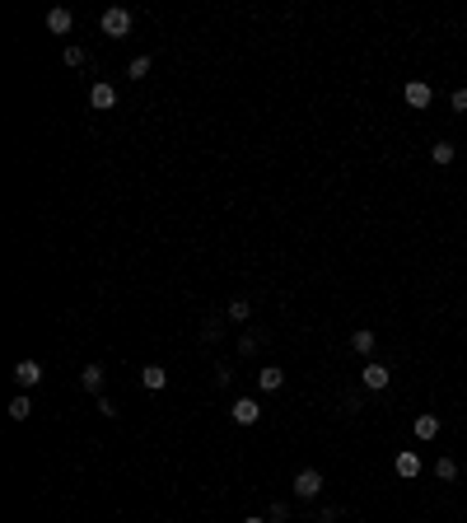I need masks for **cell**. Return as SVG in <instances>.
I'll return each instance as SVG.
<instances>
[{"label":"cell","mask_w":467,"mask_h":523,"mask_svg":"<svg viewBox=\"0 0 467 523\" xmlns=\"http://www.w3.org/2000/svg\"><path fill=\"white\" fill-rule=\"evenodd\" d=\"M99 28H103L108 38H126V33H131V10H122V5H112V10H103Z\"/></svg>","instance_id":"obj_1"},{"label":"cell","mask_w":467,"mask_h":523,"mask_svg":"<svg viewBox=\"0 0 467 523\" xmlns=\"http://www.w3.org/2000/svg\"><path fill=\"white\" fill-rule=\"evenodd\" d=\"M323 486H327V481H323V472H318V468H304L300 477H295V495H300V500H318Z\"/></svg>","instance_id":"obj_2"},{"label":"cell","mask_w":467,"mask_h":523,"mask_svg":"<svg viewBox=\"0 0 467 523\" xmlns=\"http://www.w3.org/2000/svg\"><path fill=\"white\" fill-rule=\"evenodd\" d=\"M402 99H407V108H430L434 89L425 84V79H407V84H402Z\"/></svg>","instance_id":"obj_3"},{"label":"cell","mask_w":467,"mask_h":523,"mask_svg":"<svg viewBox=\"0 0 467 523\" xmlns=\"http://www.w3.org/2000/svg\"><path fill=\"white\" fill-rule=\"evenodd\" d=\"M360 379H365L369 392H383V388H388V379H392V369L378 365V360H365V374H360Z\"/></svg>","instance_id":"obj_4"},{"label":"cell","mask_w":467,"mask_h":523,"mask_svg":"<svg viewBox=\"0 0 467 523\" xmlns=\"http://www.w3.org/2000/svg\"><path fill=\"white\" fill-rule=\"evenodd\" d=\"M392 472H397V477H421V453H416V448H402L397 458H392Z\"/></svg>","instance_id":"obj_5"},{"label":"cell","mask_w":467,"mask_h":523,"mask_svg":"<svg viewBox=\"0 0 467 523\" xmlns=\"http://www.w3.org/2000/svg\"><path fill=\"white\" fill-rule=\"evenodd\" d=\"M14 383H19V388H38V383H43V365H38V360H19V365H14Z\"/></svg>","instance_id":"obj_6"},{"label":"cell","mask_w":467,"mask_h":523,"mask_svg":"<svg viewBox=\"0 0 467 523\" xmlns=\"http://www.w3.org/2000/svg\"><path fill=\"white\" fill-rule=\"evenodd\" d=\"M229 416H234L238 425H257V421H262V407H257L253 397H238V402L229 407Z\"/></svg>","instance_id":"obj_7"},{"label":"cell","mask_w":467,"mask_h":523,"mask_svg":"<svg viewBox=\"0 0 467 523\" xmlns=\"http://www.w3.org/2000/svg\"><path fill=\"white\" fill-rule=\"evenodd\" d=\"M47 28H52L56 38H66L70 28H75V14H70L66 5H56V10H47Z\"/></svg>","instance_id":"obj_8"},{"label":"cell","mask_w":467,"mask_h":523,"mask_svg":"<svg viewBox=\"0 0 467 523\" xmlns=\"http://www.w3.org/2000/svg\"><path fill=\"white\" fill-rule=\"evenodd\" d=\"M103 379H108V374H103V365H84V369H79V388L94 392V397H103Z\"/></svg>","instance_id":"obj_9"},{"label":"cell","mask_w":467,"mask_h":523,"mask_svg":"<svg viewBox=\"0 0 467 523\" xmlns=\"http://www.w3.org/2000/svg\"><path fill=\"white\" fill-rule=\"evenodd\" d=\"M416 439H421V444H430V439H439V416L434 412H425V416H416Z\"/></svg>","instance_id":"obj_10"},{"label":"cell","mask_w":467,"mask_h":523,"mask_svg":"<svg viewBox=\"0 0 467 523\" xmlns=\"http://www.w3.org/2000/svg\"><path fill=\"white\" fill-rule=\"evenodd\" d=\"M89 103H94V108H99V112L117 108V89H112V84H103V79H99V84H94V89H89Z\"/></svg>","instance_id":"obj_11"},{"label":"cell","mask_w":467,"mask_h":523,"mask_svg":"<svg viewBox=\"0 0 467 523\" xmlns=\"http://www.w3.org/2000/svg\"><path fill=\"white\" fill-rule=\"evenodd\" d=\"M257 388H262V392H280V388H285V369L267 365L262 374H257Z\"/></svg>","instance_id":"obj_12"},{"label":"cell","mask_w":467,"mask_h":523,"mask_svg":"<svg viewBox=\"0 0 467 523\" xmlns=\"http://www.w3.org/2000/svg\"><path fill=\"white\" fill-rule=\"evenodd\" d=\"M141 383H145L150 392H159V388L168 383V369H164V365H145V369H141Z\"/></svg>","instance_id":"obj_13"},{"label":"cell","mask_w":467,"mask_h":523,"mask_svg":"<svg viewBox=\"0 0 467 523\" xmlns=\"http://www.w3.org/2000/svg\"><path fill=\"white\" fill-rule=\"evenodd\" d=\"M374 341H378V336L369 332V327H360V332H351V351H356V356H365V360H369V351H374Z\"/></svg>","instance_id":"obj_14"},{"label":"cell","mask_w":467,"mask_h":523,"mask_svg":"<svg viewBox=\"0 0 467 523\" xmlns=\"http://www.w3.org/2000/svg\"><path fill=\"white\" fill-rule=\"evenodd\" d=\"M454 155H458V150H454L449 141H434V150H430V159H434L439 168H444V164H454Z\"/></svg>","instance_id":"obj_15"},{"label":"cell","mask_w":467,"mask_h":523,"mask_svg":"<svg viewBox=\"0 0 467 523\" xmlns=\"http://www.w3.org/2000/svg\"><path fill=\"white\" fill-rule=\"evenodd\" d=\"M28 416H33V402H28V392H23V397L10 402V421H28Z\"/></svg>","instance_id":"obj_16"},{"label":"cell","mask_w":467,"mask_h":523,"mask_svg":"<svg viewBox=\"0 0 467 523\" xmlns=\"http://www.w3.org/2000/svg\"><path fill=\"white\" fill-rule=\"evenodd\" d=\"M229 318H234V323H248V318H253V304H248V299H229Z\"/></svg>","instance_id":"obj_17"},{"label":"cell","mask_w":467,"mask_h":523,"mask_svg":"<svg viewBox=\"0 0 467 523\" xmlns=\"http://www.w3.org/2000/svg\"><path fill=\"white\" fill-rule=\"evenodd\" d=\"M434 477H439V481H454L458 477V463H454V458H439V463H434Z\"/></svg>","instance_id":"obj_18"},{"label":"cell","mask_w":467,"mask_h":523,"mask_svg":"<svg viewBox=\"0 0 467 523\" xmlns=\"http://www.w3.org/2000/svg\"><path fill=\"white\" fill-rule=\"evenodd\" d=\"M126 75H131V79H145V75H150V56H136L131 66H126Z\"/></svg>","instance_id":"obj_19"},{"label":"cell","mask_w":467,"mask_h":523,"mask_svg":"<svg viewBox=\"0 0 467 523\" xmlns=\"http://www.w3.org/2000/svg\"><path fill=\"white\" fill-rule=\"evenodd\" d=\"M257 346H262V336H257V332H243V336H238V356H253Z\"/></svg>","instance_id":"obj_20"},{"label":"cell","mask_w":467,"mask_h":523,"mask_svg":"<svg viewBox=\"0 0 467 523\" xmlns=\"http://www.w3.org/2000/svg\"><path fill=\"white\" fill-rule=\"evenodd\" d=\"M61 56H66V66H79V61H84V47H66Z\"/></svg>","instance_id":"obj_21"},{"label":"cell","mask_w":467,"mask_h":523,"mask_svg":"<svg viewBox=\"0 0 467 523\" xmlns=\"http://www.w3.org/2000/svg\"><path fill=\"white\" fill-rule=\"evenodd\" d=\"M285 514H290V510H285V505L276 500V505H271V510H267V519H271V523H285Z\"/></svg>","instance_id":"obj_22"},{"label":"cell","mask_w":467,"mask_h":523,"mask_svg":"<svg viewBox=\"0 0 467 523\" xmlns=\"http://www.w3.org/2000/svg\"><path fill=\"white\" fill-rule=\"evenodd\" d=\"M336 519H341V510H336V505H327V510L318 514V523H336Z\"/></svg>","instance_id":"obj_23"},{"label":"cell","mask_w":467,"mask_h":523,"mask_svg":"<svg viewBox=\"0 0 467 523\" xmlns=\"http://www.w3.org/2000/svg\"><path fill=\"white\" fill-rule=\"evenodd\" d=\"M454 112H467V89H454Z\"/></svg>","instance_id":"obj_24"},{"label":"cell","mask_w":467,"mask_h":523,"mask_svg":"<svg viewBox=\"0 0 467 523\" xmlns=\"http://www.w3.org/2000/svg\"><path fill=\"white\" fill-rule=\"evenodd\" d=\"M243 523H267V519H243Z\"/></svg>","instance_id":"obj_25"}]
</instances>
